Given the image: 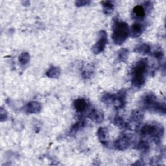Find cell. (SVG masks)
Listing matches in <instances>:
<instances>
[{
	"label": "cell",
	"mask_w": 166,
	"mask_h": 166,
	"mask_svg": "<svg viewBox=\"0 0 166 166\" xmlns=\"http://www.w3.org/2000/svg\"><path fill=\"white\" fill-rule=\"evenodd\" d=\"M107 42V37L106 36H103L101 39L98 41L97 44L94 46V51L97 53L101 52L104 48L105 44Z\"/></svg>",
	"instance_id": "cell-3"
},
{
	"label": "cell",
	"mask_w": 166,
	"mask_h": 166,
	"mask_svg": "<svg viewBox=\"0 0 166 166\" xmlns=\"http://www.w3.org/2000/svg\"><path fill=\"white\" fill-rule=\"evenodd\" d=\"M141 31V27L139 24H135L132 25V32L135 35H140Z\"/></svg>",
	"instance_id": "cell-6"
},
{
	"label": "cell",
	"mask_w": 166,
	"mask_h": 166,
	"mask_svg": "<svg viewBox=\"0 0 166 166\" xmlns=\"http://www.w3.org/2000/svg\"><path fill=\"white\" fill-rule=\"evenodd\" d=\"M74 105L75 108L77 109V111L82 112L85 110L86 107V103L84 99H79L75 101Z\"/></svg>",
	"instance_id": "cell-4"
},
{
	"label": "cell",
	"mask_w": 166,
	"mask_h": 166,
	"mask_svg": "<svg viewBox=\"0 0 166 166\" xmlns=\"http://www.w3.org/2000/svg\"><path fill=\"white\" fill-rule=\"evenodd\" d=\"M133 12L134 13V14L136 15V16L140 18H142L145 16V11L144 10V9L143 8V7L141 5H138V6H136Z\"/></svg>",
	"instance_id": "cell-5"
},
{
	"label": "cell",
	"mask_w": 166,
	"mask_h": 166,
	"mask_svg": "<svg viewBox=\"0 0 166 166\" xmlns=\"http://www.w3.org/2000/svg\"><path fill=\"white\" fill-rule=\"evenodd\" d=\"M129 27L123 22H117L114 25L112 38L117 44H122L129 35Z\"/></svg>",
	"instance_id": "cell-1"
},
{
	"label": "cell",
	"mask_w": 166,
	"mask_h": 166,
	"mask_svg": "<svg viewBox=\"0 0 166 166\" xmlns=\"http://www.w3.org/2000/svg\"><path fill=\"white\" fill-rule=\"evenodd\" d=\"M146 62L141 61L135 67L133 72V83L134 85L140 86L144 82L145 72L146 71Z\"/></svg>",
	"instance_id": "cell-2"
},
{
	"label": "cell",
	"mask_w": 166,
	"mask_h": 166,
	"mask_svg": "<svg viewBox=\"0 0 166 166\" xmlns=\"http://www.w3.org/2000/svg\"><path fill=\"white\" fill-rule=\"evenodd\" d=\"M103 6L104 7V10L105 11H112L111 10H112L113 9V4H112V2H103Z\"/></svg>",
	"instance_id": "cell-7"
},
{
	"label": "cell",
	"mask_w": 166,
	"mask_h": 166,
	"mask_svg": "<svg viewBox=\"0 0 166 166\" xmlns=\"http://www.w3.org/2000/svg\"><path fill=\"white\" fill-rule=\"evenodd\" d=\"M88 2H77L76 3H77L78 5L81 6V5H85L86 4H87Z\"/></svg>",
	"instance_id": "cell-8"
}]
</instances>
